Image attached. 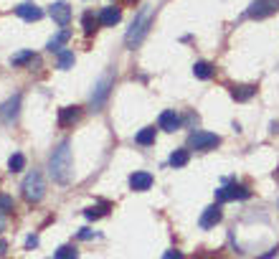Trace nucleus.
<instances>
[{"label": "nucleus", "instance_id": "nucleus-17", "mask_svg": "<svg viewBox=\"0 0 279 259\" xmlns=\"http://www.w3.org/2000/svg\"><path fill=\"white\" fill-rule=\"evenodd\" d=\"M79 115H81L79 107H64V110L59 112V125H61V127H69V125H74V122L79 120Z\"/></svg>", "mask_w": 279, "mask_h": 259}, {"label": "nucleus", "instance_id": "nucleus-30", "mask_svg": "<svg viewBox=\"0 0 279 259\" xmlns=\"http://www.w3.org/2000/svg\"><path fill=\"white\" fill-rule=\"evenodd\" d=\"M26 247H28V249L38 247V236H36V234H33V236H28V239H26Z\"/></svg>", "mask_w": 279, "mask_h": 259}, {"label": "nucleus", "instance_id": "nucleus-33", "mask_svg": "<svg viewBox=\"0 0 279 259\" xmlns=\"http://www.w3.org/2000/svg\"><path fill=\"white\" fill-rule=\"evenodd\" d=\"M0 231H3V219H0Z\"/></svg>", "mask_w": 279, "mask_h": 259}, {"label": "nucleus", "instance_id": "nucleus-7", "mask_svg": "<svg viewBox=\"0 0 279 259\" xmlns=\"http://www.w3.org/2000/svg\"><path fill=\"white\" fill-rule=\"evenodd\" d=\"M112 84H114V76H112V74H104V76L97 81V87H94V94H91V107H94V110H99V107L104 104V99L109 97V89H112Z\"/></svg>", "mask_w": 279, "mask_h": 259}, {"label": "nucleus", "instance_id": "nucleus-9", "mask_svg": "<svg viewBox=\"0 0 279 259\" xmlns=\"http://www.w3.org/2000/svg\"><path fill=\"white\" fill-rule=\"evenodd\" d=\"M152 183H155V178H152L147 170H135V173L130 176V188H132V191H150Z\"/></svg>", "mask_w": 279, "mask_h": 259}, {"label": "nucleus", "instance_id": "nucleus-2", "mask_svg": "<svg viewBox=\"0 0 279 259\" xmlns=\"http://www.w3.org/2000/svg\"><path fill=\"white\" fill-rule=\"evenodd\" d=\"M150 26H152V8H142L137 15H135V20H132V26H130L127 36H125L127 49H135V46L142 44V38L147 36Z\"/></svg>", "mask_w": 279, "mask_h": 259}, {"label": "nucleus", "instance_id": "nucleus-5", "mask_svg": "<svg viewBox=\"0 0 279 259\" xmlns=\"http://www.w3.org/2000/svg\"><path fill=\"white\" fill-rule=\"evenodd\" d=\"M251 191L241 183H228V186H221L216 188V201L218 203H226V201H236V198H249Z\"/></svg>", "mask_w": 279, "mask_h": 259}, {"label": "nucleus", "instance_id": "nucleus-27", "mask_svg": "<svg viewBox=\"0 0 279 259\" xmlns=\"http://www.w3.org/2000/svg\"><path fill=\"white\" fill-rule=\"evenodd\" d=\"M10 211H13V198L0 193V213H10Z\"/></svg>", "mask_w": 279, "mask_h": 259}, {"label": "nucleus", "instance_id": "nucleus-11", "mask_svg": "<svg viewBox=\"0 0 279 259\" xmlns=\"http://www.w3.org/2000/svg\"><path fill=\"white\" fill-rule=\"evenodd\" d=\"M51 18H54L61 28H66V26H69V20H71L69 3H54V5H51Z\"/></svg>", "mask_w": 279, "mask_h": 259}, {"label": "nucleus", "instance_id": "nucleus-32", "mask_svg": "<svg viewBox=\"0 0 279 259\" xmlns=\"http://www.w3.org/2000/svg\"><path fill=\"white\" fill-rule=\"evenodd\" d=\"M277 252H279V247H277V249H269V252H267V254H264L262 259H272V257H277Z\"/></svg>", "mask_w": 279, "mask_h": 259}, {"label": "nucleus", "instance_id": "nucleus-6", "mask_svg": "<svg viewBox=\"0 0 279 259\" xmlns=\"http://www.w3.org/2000/svg\"><path fill=\"white\" fill-rule=\"evenodd\" d=\"M277 10H279V0H254V3L249 5L246 15H249V18H257V20H262V18H269V15H274Z\"/></svg>", "mask_w": 279, "mask_h": 259}, {"label": "nucleus", "instance_id": "nucleus-13", "mask_svg": "<svg viewBox=\"0 0 279 259\" xmlns=\"http://www.w3.org/2000/svg\"><path fill=\"white\" fill-rule=\"evenodd\" d=\"M254 94H257V87H251V84H239V87L234 84V87H231V97H234L236 102H249Z\"/></svg>", "mask_w": 279, "mask_h": 259}, {"label": "nucleus", "instance_id": "nucleus-10", "mask_svg": "<svg viewBox=\"0 0 279 259\" xmlns=\"http://www.w3.org/2000/svg\"><path fill=\"white\" fill-rule=\"evenodd\" d=\"M223 219V211H221V206L218 203H213V206H208L203 213H201V229H211V226H216L218 221Z\"/></svg>", "mask_w": 279, "mask_h": 259}, {"label": "nucleus", "instance_id": "nucleus-20", "mask_svg": "<svg viewBox=\"0 0 279 259\" xmlns=\"http://www.w3.org/2000/svg\"><path fill=\"white\" fill-rule=\"evenodd\" d=\"M188 158H191L188 150H175V153L170 155V165H173V168H183V165L188 163Z\"/></svg>", "mask_w": 279, "mask_h": 259}, {"label": "nucleus", "instance_id": "nucleus-26", "mask_svg": "<svg viewBox=\"0 0 279 259\" xmlns=\"http://www.w3.org/2000/svg\"><path fill=\"white\" fill-rule=\"evenodd\" d=\"M54 259H79V254H76L74 247H61V249L54 254Z\"/></svg>", "mask_w": 279, "mask_h": 259}, {"label": "nucleus", "instance_id": "nucleus-22", "mask_svg": "<svg viewBox=\"0 0 279 259\" xmlns=\"http://www.w3.org/2000/svg\"><path fill=\"white\" fill-rule=\"evenodd\" d=\"M104 213H107V203H102V206H89V208L84 211L86 219H99V216H104Z\"/></svg>", "mask_w": 279, "mask_h": 259}, {"label": "nucleus", "instance_id": "nucleus-29", "mask_svg": "<svg viewBox=\"0 0 279 259\" xmlns=\"http://www.w3.org/2000/svg\"><path fill=\"white\" fill-rule=\"evenodd\" d=\"M162 259H183V254H180L178 249H170V252H165V254H162Z\"/></svg>", "mask_w": 279, "mask_h": 259}, {"label": "nucleus", "instance_id": "nucleus-14", "mask_svg": "<svg viewBox=\"0 0 279 259\" xmlns=\"http://www.w3.org/2000/svg\"><path fill=\"white\" fill-rule=\"evenodd\" d=\"M120 18H122V10L114 8V5H109V8H104V10L99 13V23H102V26H117Z\"/></svg>", "mask_w": 279, "mask_h": 259}, {"label": "nucleus", "instance_id": "nucleus-34", "mask_svg": "<svg viewBox=\"0 0 279 259\" xmlns=\"http://www.w3.org/2000/svg\"><path fill=\"white\" fill-rule=\"evenodd\" d=\"M277 178H279V170H277Z\"/></svg>", "mask_w": 279, "mask_h": 259}, {"label": "nucleus", "instance_id": "nucleus-19", "mask_svg": "<svg viewBox=\"0 0 279 259\" xmlns=\"http://www.w3.org/2000/svg\"><path fill=\"white\" fill-rule=\"evenodd\" d=\"M193 74L198 76V79H211L213 76V66L208 61H198V64L193 66Z\"/></svg>", "mask_w": 279, "mask_h": 259}, {"label": "nucleus", "instance_id": "nucleus-23", "mask_svg": "<svg viewBox=\"0 0 279 259\" xmlns=\"http://www.w3.org/2000/svg\"><path fill=\"white\" fill-rule=\"evenodd\" d=\"M71 66H74V51H61V54H59V69L66 71Z\"/></svg>", "mask_w": 279, "mask_h": 259}, {"label": "nucleus", "instance_id": "nucleus-12", "mask_svg": "<svg viewBox=\"0 0 279 259\" xmlns=\"http://www.w3.org/2000/svg\"><path fill=\"white\" fill-rule=\"evenodd\" d=\"M15 15L23 18V20H41L43 18V10L36 8V5H31V3H23V5L15 8Z\"/></svg>", "mask_w": 279, "mask_h": 259}, {"label": "nucleus", "instance_id": "nucleus-28", "mask_svg": "<svg viewBox=\"0 0 279 259\" xmlns=\"http://www.w3.org/2000/svg\"><path fill=\"white\" fill-rule=\"evenodd\" d=\"M76 236H79V239H81V242H89V239H91V236H97V234H94V231H91V229H81V231H79V234H76Z\"/></svg>", "mask_w": 279, "mask_h": 259}, {"label": "nucleus", "instance_id": "nucleus-1", "mask_svg": "<svg viewBox=\"0 0 279 259\" xmlns=\"http://www.w3.org/2000/svg\"><path fill=\"white\" fill-rule=\"evenodd\" d=\"M71 168H74L71 145H69V142H61V145H59V147L51 153V160H49V170H51V178H54L56 183H69Z\"/></svg>", "mask_w": 279, "mask_h": 259}, {"label": "nucleus", "instance_id": "nucleus-18", "mask_svg": "<svg viewBox=\"0 0 279 259\" xmlns=\"http://www.w3.org/2000/svg\"><path fill=\"white\" fill-rule=\"evenodd\" d=\"M135 142L137 145H152L155 142V127H142L135 135Z\"/></svg>", "mask_w": 279, "mask_h": 259}, {"label": "nucleus", "instance_id": "nucleus-21", "mask_svg": "<svg viewBox=\"0 0 279 259\" xmlns=\"http://www.w3.org/2000/svg\"><path fill=\"white\" fill-rule=\"evenodd\" d=\"M23 165H26V158H23L20 153H13L10 160H8V168H10L13 173H18V170H23Z\"/></svg>", "mask_w": 279, "mask_h": 259}, {"label": "nucleus", "instance_id": "nucleus-16", "mask_svg": "<svg viewBox=\"0 0 279 259\" xmlns=\"http://www.w3.org/2000/svg\"><path fill=\"white\" fill-rule=\"evenodd\" d=\"M69 38H71V33L66 31V28H64V31H59V33H56V36L49 41V46H46V49H49V51H56V54H61Z\"/></svg>", "mask_w": 279, "mask_h": 259}, {"label": "nucleus", "instance_id": "nucleus-25", "mask_svg": "<svg viewBox=\"0 0 279 259\" xmlns=\"http://www.w3.org/2000/svg\"><path fill=\"white\" fill-rule=\"evenodd\" d=\"M81 26H84V31H86V33H94V31H97L94 13H84V18H81Z\"/></svg>", "mask_w": 279, "mask_h": 259}, {"label": "nucleus", "instance_id": "nucleus-8", "mask_svg": "<svg viewBox=\"0 0 279 259\" xmlns=\"http://www.w3.org/2000/svg\"><path fill=\"white\" fill-rule=\"evenodd\" d=\"M157 125H160V130H165V132H175V130H180V115L175 110H165V112H160Z\"/></svg>", "mask_w": 279, "mask_h": 259}, {"label": "nucleus", "instance_id": "nucleus-24", "mask_svg": "<svg viewBox=\"0 0 279 259\" xmlns=\"http://www.w3.org/2000/svg\"><path fill=\"white\" fill-rule=\"evenodd\" d=\"M33 59V51H20V54H15L13 59H10V64L13 66H23V64H28Z\"/></svg>", "mask_w": 279, "mask_h": 259}, {"label": "nucleus", "instance_id": "nucleus-31", "mask_svg": "<svg viewBox=\"0 0 279 259\" xmlns=\"http://www.w3.org/2000/svg\"><path fill=\"white\" fill-rule=\"evenodd\" d=\"M5 252H8V242L0 239V257H5Z\"/></svg>", "mask_w": 279, "mask_h": 259}, {"label": "nucleus", "instance_id": "nucleus-3", "mask_svg": "<svg viewBox=\"0 0 279 259\" xmlns=\"http://www.w3.org/2000/svg\"><path fill=\"white\" fill-rule=\"evenodd\" d=\"M23 198L26 201H31V203H38L43 196H46V181H43V176L38 173V170H31L26 178H23Z\"/></svg>", "mask_w": 279, "mask_h": 259}, {"label": "nucleus", "instance_id": "nucleus-15", "mask_svg": "<svg viewBox=\"0 0 279 259\" xmlns=\"http://www.w3.org/2000/svg\"><path fill=\"white\" fill-rule=\"evenodd\" d=\"M18 107H20V94H15L13 99H8V102L0 107L3 120H15V117H18Z\"/></svg>", "mask_w": 279, "mask_h": 259}, {"label": "nucleus", "instance_id": "nucleus-4", "mask_svg": "<svg viewBox=\"0 0 279 259\" xmlns=\"http://www.w3.org/2000/svg\"><path fill=\"white\" fill-rule=\"evenodd\" d=\"M188 145L193 147V150H213V147H218L221 145V137L218 135H213V132H203V130H198V132H193L191 137H188Z\"/></svg>", "mask_w": 279, "mask_h": 259}]
</instances>
